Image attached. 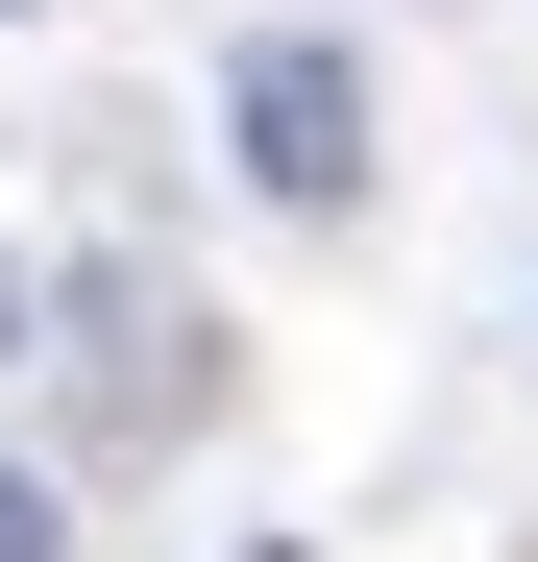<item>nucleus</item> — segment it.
I'll use <instances>...</instances> for the list:
<instances>
[{"label": "nucleus", "mask_w": 538, "mask_h": 562, "mask_svg": "<svg viewBox=\"0 0 538 562\" xmlns=\"http://www.w3.org/2000/svg\"><path fill=\"white\" fill-rule=\"evenodd\" d=\"M221 147H245L269 221H343V196H368V49H343V25H245L221 49Z\"/></svg>", "instance_id": "nucleus-1"}, {"label": "nucleus", "mask_w": 538, "mask_h": 562, "mask_svg": "<svg viewBox=\"0 0 538 562\" xmlns=\"http://www.w3.org/2000/svg\"><path fill=\"white\" fill-rule=\"evenodd\" d=\"M0 562H74V490H49V464H0Z\"/></svg>", "instance_id": "nucleus-2"}, {"label": "nucleus", "mask_w": 538, "mask_h": 562, "mask_svg": "<svg viewBox=\"0 0 538 562\" xmlns=\"http://www.w3.org/2000/svg\"><path fill=\"white\" fill-rule=\"evenodd\" d=\"M25 318H49V294H25V245H0V367H25Z\"/></svg>", "instance_id": "nucleus-3"}, {"label": "nucleus", "mask_w": 538, "mask_h": 562, "mask_svg": "<svg viewBox=\"0 0 538 562\" xmlns=\"http://www.w3.org/2000/svg\"><path fill=\"white\" fill-rule=\"evenodd\" d=\"M0 25H25V0H0Z\"/></svg>", "instance_id": "nucleus-4"}]
</instances>
